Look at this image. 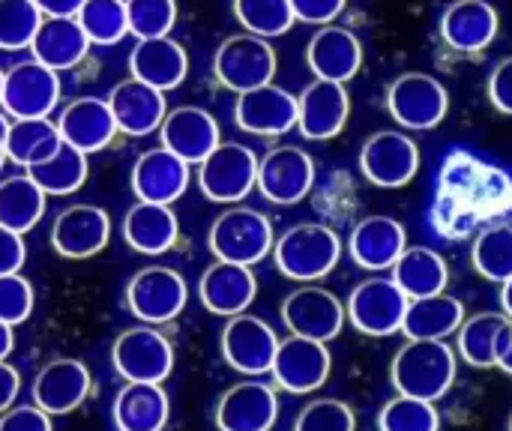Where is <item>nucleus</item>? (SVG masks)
<instances>
[{
    "mask_svg": "<svg viewBox=\"0 0 512 431\" xmlns=\"http://www.w3.org/2000/svg\"><path fill=\"white\" fill-rule=\"evenodd\" d=\"M459 375L456 348L444 339H408L390 366V378L396 393L441 402Z\"/></svg>",
    "mask_w": 512,
    "mask_h": 431,
    "instance_id": "f257e3e1",
    "label": "nucleus"
},
{
    "mask_svg": "<svg viewBox=\"0 0 512 431\" xmlns=\"http://www.w3.org/2000/svg\"><path fill=\"white\" fill-rule=\"evenodd\" d=\"M273 258L282 276L300 285L321 282L342 258V240L321 222H300L273 243Z\"/></svg>",
    "mask_w": 512,
    "mask_h": 431,
    "instance_id": "f03ea898",
    "label": "nucleus"
},
{
    "mask_svg": "<svg viewBox=\"0 0 512 431\" xmlns=\"http://www.w3.org/2000/svg\"><path fill=\"white\" fill-rule=\"evenodd\" d=\"M273 225L264 213L252 207H228L216 222L210 225L207 246L216 255V261H231L252 267L264 261L273 252Z\"/></svg>",
    "mask_w": 512,
    "mask_h": 431,
    "instance_id": "7ed1b4c3",
    "label": "nucleus"
},
{
    "mask_svg": "<svg viewBox=\"0 0 512 431\" xmlns=\"http://www.w3.org/2000/svg\"><path fill=\"white\" fill-rule=\"evenodd\" d=\"M408 303H411L408 294L393 282V276H372L351 291L345 315L357 333L372 339H387L402 333Z\"/></svg>",
    "mask_w": 512,
    "mask_h": 431,
    "instance_id": "20e7f679",
    "label": "nucleus"
},
{
    "mask_svg": "<svg viewBox=\"0 0 512 431\" xmlns=\"http://www.w3.org/2000/svg\"><path fill=\"white\" fill-rule=\"evenodd\" d=\"M387 111L399 126L411 132H429L444 123L450 111V93L429 72H405L387 87Z\"/></svg>",
    "mask_w": 512,
    "mask_h": 431,
    "instance_id": "39448f33",
    "label": "nucleus"
},
{
    "mask_svg": "<svg viewBox=\"0 0 512 431\" xmlns=\"http://www.w3.org/2000/svg\"><path fill=\"white\" fill-rule=\"evenodd\" d=\"M213 72L222 87L234 93H246L264 87L276 75V51L267 39L255 33L228 36L213 57Z\"/></svg>",
    "mask_w": 512,
    "mask_h": 431,
    "instance_id": "423d86ee",
    "label": "nucleus"
},
{
    "mask_svg": "<svg viewBox=\"0 0 512 431\" xmlns=\"http://www.w3.org/2000/svg\"><path fill=\"white\" fill-rule=\"evenodd\" d=\"M258 183V156L246 144H216V150L198 162V189L216 204H240Z\"/></svg>",
    "mask_w": 512,
    "mask_h": 431,
    "instance_id": "0eeeda50",
    "label": "nucleus"
},
{
    "mask_svg": "<svg viewBox=\"0 0 512 431\" xmlns=\"http://www.w3.org/2000/svg\"><path fill=\"white\" fill-rule=\"evenodd\" d=\"M111 363L123 381L162 384L174 372V348L159 330L141 324L117 336L111 348Z\"/></svg>",
    "mask_w": 512,
    "mask_h": 431,
    "instance_id": "6e6552de",
    "label": "nucleus"
},
{
    "mask_svg": "<svg viewBox=\"0 0 512 431\" xmlns=\"http://www.w3.org/2000/svg\"><path fill=\"white\" fill-rule=\"evenodd\" d=\"M360 171L378 189H402L420 171V147L399 129H381L360 150Z\"/></svg>",
    "mask_w": 512,
    "mask_h": 431,
    "instance_id": "1a4fd4ad",
    "label": "nucleus"
},
{
    "mask_svg": "<svg viewBox=\"0 0 512 431\" xmlns=\"http://www.w3.org/2000/svg\"><path fill=\"white\" fill-rule=\"evenodd\" d=\"M189 300L186 279L171 267H144L126 285V306L144 324L174 321Z\"/></svg>",
    "mask_w": 512,
    "mask_h": 431,
    "instance_id": "9d476101",
    "label": "nucleus"
},
{
    "mask_svg": "<svg viewBox=\"0 0 512 431\" xmlns=\"http://www.w3.org/2000/svg\"><path fill=\"white\" fill-rule=\"evenodd\" d=\"M60 102V78L39 60L15 63L3 72V96L0 108L9 120L24 117H48Z\"/></svg>",
    "mask_w": 512,
    "mask_h": 431,
    "instance_id": "9b49d317",
    "label": "nucleus"
},
{
    "mask_svg": "<svg viewBox=\"0 0 512 431\" xmlns=\"http://www.w3.org/2000/svg\"><path fill=\"white\" fill-rule=\"evenodd\" d=\"M330 369H333V357H330L327 342H315V339H303L291 333L279 339L270 375L282 390L294 396H306L327 384Z\"/></svg>",
    "mask_w": 512,
    "mask_h": 431,
    "instance_id": "f8f14e48",
    "label": "nucleus"
},
{
    "mask_svg": "<svg viewBox=\"0 0 512 431\" xmlns=\"http://www.w3.org/2000/svg\"><path fill=\"white\" fill-rule=\"evenodd\" d=\"M315 186V162L303 147H273L258 159V183L255 189L279 207L300 204Z\"/></svg>",
    "mask_w": 512,
    "mask_h": 431,
    "instance_id": "ddd939ff",
    "label": "nucleus"
},
{
    "mask_svg": "<svg viewBox=\"0 0 512 431\" xmlns=\"http://www.w3.org/2000/svg\"><path fill=\"white\" fill-rule=\"evenodd\" d=\"M282 321H285L288 333H294V336L315 339V342H333L345 330L348 315H345V303L333 291L318 288L312 282L285 297Z\"/></svg>",
    "mask_w": 512,
    "mask_h": 431,
    "instance_id": "4468645a",
    "label": "nucleus"
},
{
    "mask_svg": "<svg viewBox=\"0 0 512 431\" xmlns=\"http://www.w3.org/2000/svg\"><path fill=\"white\" fill-rule=\"evenodd\" d=\"M279 348V336L273 333V327L255 315H234L228 318L225 330H222V357L225 363L249 378H261L270 372L273 357Z\"/></svg>",
    "mask_w": 512,
    "mask_h": 431,
    "instance_id": "2eb2a0df",
    "label": "nucleus"
},
{
    "mask_svg": "<svg viewBox=\"0 0 512 431\" xmlns=\"http://www.w3.org/2000/svg\"><path fill=\"white\" fill-rule=\"evenodd\" d=\"M351 117V96L348 87L339 81L315 78L297 96V129L309 141H330L336 138Z\"/></svg>",
    "mask_w": 512,
    "mask_h": 431,
    "instance_id": "dca6fc26",
    "label": "nucleus"
},
{
    "mask_svg": "<svg viewBox=\"0 0 512 431\" xmlns=\"http://www.w3.org/2000/svg\"><path fill=\"white\" fill-rule=\"evenodd\" d=\"M279 420L276 390L258 378L228 387L216 405L219 431H270Z\"/></svg>",
    "mask_w": 512,
    "mask_h": 431,
    "instance_id": "f3484780",
    "label": "nucleus"
},
{
    "mask_svg": "<svg viewBox=\"0 0 512 431\" xmlns=\"http://www.w3.org/2000/svg\"><path fill=\"white\" fill-rule=\"evenodd\" d=\"M111 240V219L102 207L75 204L66 207L51 225V246L60 258L87 261L99 255Z\"/></svg>",
    "mask_w": 512,
    "mask_h": 431,
    "instance_id": "a211bd4d",
    "label": "nucleus"
},
{
    "mask_svg": "<svg viewBox=\"0 0 512 431\" xmlns=\"http://www.w3.org/2000/svg\"><path fill=\"white\" fill-rule=\"evenodd\" d=\"M234 120L243 132L276 138L297 126V96L273 81L246 93H237Z\"/></svg>",
    "mask_w": 512,
    "mask_h": 431,
    "instance_id": "6ab92c4d",
    "label": "nucleus"
},
{
    "mask_svg": "<svg viewBox=\"0 0 512 431\" xmlns=\"http://www.w3.org/2000/svg\"><path fill=\"white\" fill-rule=\"evenodd\" d=\"M498 9L489 0H453L441 15V39L456 54H480L498 39Z\"/></svg>",
    "mask_w": 512,
    "mask_h": 431,
    "instance_id": "aec40b11",
    "label": "nucleus"
},
{
    "mask_svg": "<svg viewBox=\"0 0 512 431\" xmlns=\"http://www.w3.org/2000/svg\"><path fill=\"white\" fill-rule=\"evenodd\" d=\"M159 135H162L165 150L180 156L186 165H198L216 150L219 123L210 111H204L198 105H180L165 114Z\"/></svg>",
    "mask_w": 512,
    "mask_h": 431,
    "instance_id": "412c9836",
    "label": "nucleus"
},
{
    "mask_svg": "<svg viewBox=\"0 0 512 431\" xmlns=\"http://www.w3.org/2000/svg\"><path fill=\"white\" fill-rule=\"evenodd\" d=\"M408 249L405 225L393 216H366L348 237V255L360 270L384 273Z\"/></svg>",
    "mask_w": 512,
    "mask_h": 431,
    "instance_id": "4be33fe9",
    "label": "nucleus"
},
{
    "mask_svg": "<svg viewBox=\"0 0 512 431\" xmlns=\"http://www.w3.org/2000/svg\"><path fill=\"white\" fill-rule=\"evenodd\" d=\"M90 396V372L81 360L60 357L45 363L33 378V405L45 414H69Z\"/></svg>",
    "mask_w": 512,
    "mask_h": 431,
    "instance_id": "5701e85b",
    "label": "nucleus"
},
{
    "mask_svg": "<svg viewBox=\"0 0 512 431\" xmlns=\"http://www.w3.org/2000/svg\"><path fill=\"white\" fill-rule=\"evenodd\" d=\"M306 60L315 78L348 84L363 66V42L342 24H324L306 45Z\"/></svg>",
    "mask_w": 512,
    "mask_h": 431,
    "instance_id": "b1692460",
    "label": "nucleus"
},
{
    "mask_svg": "<svg viewBox=\"0 0 512 431\" xmlns=\"http://www.w3.org/2000/svg\"><path fill=\"white\" fill-rule=\"evenodd\" d=\"M255 294H258V282L252 267L231 264V261L210 264L198 282V297L204 309L222 318L243 315L255 303Z\"/></svg>",
    "mask_w": 512,
    "mask_h": 431,
    "instance_id": "393cba45",
    "label": "nucleus"
},
{
    "mask_svg": "<svg viewBox=\"0 0 512 431\" xmlns=\"http://www.w3.org/2000/svg\"><path fill=\"white\" fill-rule=\"evenodd\" d=\"M57 132L66 144H72L87 156L105 150L117 135V123L108 108V99H96V96L72 99L57 117Z\"/></svg>",
    "mask_w": 512,
    "mask_h": 431,
    "instance_id": "a878e982",
    "label": "nucleus"
},
{
    "mask_svg": "<svg viewBox=\"0 0 512 431\" xmlns=\"http://www.w3.org/2000/svg\"><path fill=\"white\" fill-rule=\"evenodd\" d=\"M189 168L180 156L165 147H153L135 159L132 168V192L138 201L174 204L189 189Z\"/></svg>",
    "mask_w": 512,
    "mask_h": 431,
    "instance_id": "bb28decb",
    "label": "nucleus"
},
{
    "mask_svg": "<svg viewBox=\"0 0 512 431\" xmlns=\"http://www.w3.org/2000/svg\"><path fill=\"white\" fill-rule=\"evenodd\" d=\"M108 108L114 114L117 132L126 135H150L162 126L168 108H165V93L138 81V78H126L120 81L111 93H108Z\"/></svg>",
    "mask_w": 512,
    "mask_h": 431,
    "instance_id": "cd10ccee",
    "label": "nucleus"
},
{
    "mask_svg": "<svg viewBox=\"0 0 512 431\" xmlns=\"http://www.w3.org/2000/svg\"><path fill=\"white\" fill-rule=\"evenodd\" d=\"M129 72L132 78L168 93L186 81L189 57H186V48L174 42L171 36L138 39V45L129 54Z\"/></svg>",
    "mask_w": 512,
    "mask_h": 431,
    "instance_id": "c85d7f7f",
    "label": "nucleus"
},
{
    "mask_svg": "<svg viewBox=\"0 0 512 431\" xmlns=\"http://www.w3.org/2000/svg\"><path fill=\"white\" fill-rule=\"evenodd\" d=\"M30 51H33V60L45 63L54 72H63V69L78 66L87 57L90 39L81 30L78 18H48V15H42V24H39L36 36L30 42Z\"/></svg>",
    "mask_w": 512,
    "mask_h": 431,
    "instance_id": "c756f323",
    "label": "nucleus"
},
{
    "mask_svg": "<svg viewBox=\"0 0 512 431\" xmlns=\"http://www.w3.org/2000/svg\"><path fill=\"white\" fill-rule=\"evenodd\" d=\"M177 234L180 225L171 204L138 201L123 219V240L141 255H165L168 249H174Z\"/></svg>",
    "mask_w": 512,
    "mask_h": 431,
    "instance_id": "7c9ffc66",
    "label": "nucleus"
},
{
    "mask_svg": "<svg viewBox=\"0 0 512 431\" xmlns=\"http://www.w3.org/2000/svg\"><path fill=\"white\" fill-rule=\"evenodd\" d=\"M111 414L117 431H162L168 426L171 402L162 384L126 381V387L114 396Z\"/></svg>",
    "mask_w": 512,
    "mask_h": 431,
    "instance_id": "2f4dec72",
    "label": "nucleus"
},
{
    "mask_svg": "<svg viewBox=\"0 0 512 431\" xmlns=\"http://www.w3.org/2000/svg\"><path fill=\"white\" fill-rule=\"evenodd\" d=\"M468 318L465 306L459 297L441 291L432 297H420L408 303L405 321H402V336L405 339H450Z\"/></svg>",
    "mask_w": 512,
    "mask_h": 431,
    "instance_id": "473e14b6",
    "label": "nucleus"
},
{
    "mask_svg": "<svg viewBox=\"0 0 512 431\" xmlns=\"http://www.w3.org/2000/svg\"><path fill=\"white\" fill-rule=\"evenodd\" d=\"M390 276L408 294V300H420V297L447 291L450 267H447L444 255L429 246H408L399 255V261L390 267Z\"/></svg>",
    "mask_w": 512,
    "mask_h": 431,
    "instance_id": "72a5a7b5",
    "label": "nucleus"
},
{
    "mask_svg": "<svg viewBox=\"0 0 512 431\" xmlns=\"http://www.w3.org/2000/svg\"><path fill=\"white\" fill-rule=\"evenodd\" d=\"M63 144L57 123H51L48 117H24V120H9V132H6V159L21 165V168H33L45 159H51L57 153V147Z\"/></svg>",
    "mask_w": 512,
    "mask_h": 431,
    "instance_id": "f704fd0d",
    "label": "nucleus"
},
{
    "mask_svg": "<svg viewBox=\"0 0 512 431\" xmlns=\"http://www.w3.org/2000/svg\"><path fill=\"white\" fill-rule=\"evenodd\" d=\"M510 318L504 312H477L456 330V354L474 369H492L498 360V345Z\"/></svg>",
    "mask_w": 512,
    "mask_h": 431,
    "instance_id": "c9c22d12",
    "label": "nucleus"
},
{
    "mask_svg": "<svg viewBox=\"0 0 512 431\" xmlns=\"http://www.w3.org/2000/svg\"><path fill=\"white\" fill-rule=\"evenodd\" d=\"M45 198L48 195L27 174L0 180V225L24 237L45 216Z\"/></svg>",
    "mask_w": 512,
    "mask_h": 431,
    "instance_id": "e433bc0d",
    "label": "nucleus"
},
{
    "mask_svg": "<svg viewBox=\"0 0 512 431\" xmlns=\"http://www.w3.org/2000/svg\"><path fill=\"white\" fill-rule=\"evenodd\" d=\"M27 177L45 195H72L87 180V153H81V150H75L72 144L63 141L51 159L27 168Z\"/></svg>",
    "mask_w": 512,
    "mask_h": 431,
    "instance_id": "4c0bfd02",
    "label": "nucleus"
},
{
    "mask_svg": "<svg viewBox=\"0 0 512 431\" xmlns=\"http://www.w3.org/2000/svg\"><path fill=\"white\" fill-rule=\"evenodd\" d=\"M471 264L489 282L504 285L507 279H512V225L501 222V225L483 228L474 237Z\"/></svg>",
    "mask_w": 512,
    "mask_h": 431,
    "instance_id": "58836bf2",
    "label": "nucleus"
},
{
    "mask_svg": "<svg viewBox=\"0 0 512 431\" xmlns=\"http://www.w3.org/2000/svg\"><path fill=\"white\" fill-rule=\"evenodd\" d=\"M75 18L90 45H117L129 33L126 0H84Z\"/></svg>",
    "mask_w": 512,
    "mask_h": 431,
    "instance_id": "ea45409f",
    "label": "nucleus"
},
{
    "mask_svg": "<svg viewBox=\"0 0 512 431\" xmlns=\"http://www.w3.org/2000/svg\"><path fill=\"white\" fill-rule=\"evenodd\" d=\"M234 15L246 27V33H255L261 39L282 36L297 21L288 0H234Z\"/></svg>",
    "mask_w": 512,
    "mask_h": 431,
    "instance_id": "a19ab883",
    "label": "nucleus"
},
{
    "mask_svg": "<svg viewBox=\"0 0 512 431\" xmlns=\"http://www.w3.org/2000/svg\"><path fill=\"white\" fill-rule=\"evenodd\" d=\"M378 431H441V414L435 402L399 393L381 408Z\"/></svg>",
    "mask_w": 512,
    "mask_h": 431,
    "instance_id": "79ce46f5",
    "label": "nucleus"
},
{
    "mask_svg": "<svg viewBox=\"0 0 512 431\" xmlns=\"http://www.w3.org/2000/svg\"><path fill=\"white\" fill-rule=\"evenodd\" d=\"M39 24L42 12L33 0H0V51L30 48Z\"/></svg>",
    "mask_w": 512,
    "mask_h": 431,
    "instance_id": "37998d69",
    "label": "nucleus"
},
{
    "mask_svg": "<svg viewBox=\"0 0 512 431\" xmlns=\"http://www.w3.org/2000/svg\"><path fill=\"white\" fill-rule=\"evenodd\" d=\"M126 21L138 39L168 36L177 21V0H126Z\"/></svg>",
    "mask_w": 512,
    "mask_h": 431,
    "instance_id": "c03bdc74",
    "label": "nucleus"
},
{
    "mask_svg": "<svg viewBox=\"0 0 512 431\" xmlns=\"http://www.w3.org/2000/svg\"><path fill=\"white\" fill-rule=\"evenodd\" d=\"M294 431H357V417L339 399H315L297 414Z\"/></svg>",
    "mask_w": 512,
    "mask_h": 431,
    "instance_id": "a18cd8bd",
    "label": "nucleus"
},
{
    "mask_svg": "<svg viewBox=\"0 0 512 431\" xmlns=\"http://www.w3.org/2000/svg\"><path fill=\"white\" fill-rule=\"evenodd\" d=\"M33 312V285L21 273L0 276V321L15 327L24 324Z\"/></svg>",
    "mask_w": 512,
    "mask_h": 431,
    "instance_id": "49530a36",
    "label": "nucleus"
},
{
    "mask_svg": "<svg viewBox=\"0 0 512 431\" xmlns=\"http://www.w3.org/2000/svg\"><path fill=\"white\" fill-rule=\"evenodd\" d=\"M0 431H54L51 414L36 405H12L0 414Z\"/></svg>",
    "mask_w": 512,
    "mask_h": 431,
    "instance_id": "de8ad7c7",
    "label": "nucleus"
},
{
    "mask_svg": "<svg viewBox=\"0 0 512 431\" xmlns=\"http://www.w3.org/2000/svg\"><path fill=\"white\" fill-rule=\"evenodd\" d=\"M288 3H291L297 21L321 24V27L333 24L345 12V6H348V0H288Z\"/></svg>",
    "mask_w": 512,
    "mask_h": 431,
    "instance_id": "09e8293b",
    "label": "nucleus"
},
{
    "mask_svg": "<svg viewBox=\"0 0 512 431\" xmlns=\"http://www.w3.org/2000/svg\"><path fill=\"white\" fill-rule=\"evenodd\" d=\"M489 102L495 105V111L512 117V57H504L492 75H489Z\"/></svg>",
    "mask_w": 512,
    "mask_h": 431,
    "instance_id": "8fccbe9b",
    "label": "nucleus"
},
{
    "mask_svg": "<svg viewBox=\"0 0 512 431\" xmlns=\"http://www.w3.org/2000/svg\"><path fill=\"white\" fill-rule=\"evenodd\" d=\"M24 261H27L24 237L0 225V276H6V273H21Z\"/></svg>",
    "mask_w": 512,
    "mask_h": 431,
    "instance_id": "3c124183",
    "label": "nucleus"
},
{
    "mask_svg": "<svg viewBox=\"0 0 512 431\" xmlns=\"http://www.w3.org/2000/svg\"><path fill=\"white\" fill-rule=\"evenodd\" d=\"M18 390H21V378H18V372L3 360V363H0V414L9 411V408L15 405Z\"/></svg>",
    "mask_w": 512,
    "mask_h": 431,
    "instance_id": "603ef678",
    "label": "nucleus"
},
{
    "mask_svg": "<svg viewBox=\"0 0 512 431\" xmlns=\"http://www.w3.org/2000/svg\"><path fill=\"white\" fill-rule=\"evenodd\" d=\"M36 9L48 18H75L84 0H33Z\"/></svg>",
    "mask_w": 512,
    "mask_h": 431,
    "instance_id": "864d4df0",
    "label": "nucleus"
},
{
    "mask_svg": "<svg viewBox=\"0 0 512 431\" xmlns=\"http://www.w3.org/2000/svg\"><path fill=\"white\" fill-rule=\"evenodd\" d=\"M495 369H501L504 375L512 378V321L507 324L504 336H501V345H498V360H495Z\"/></svg>",
    "mask_w": 512,
    "mask_h": 431,
    "instance_id": "5fc2aeb1",
    "label": "nucleus"
},
{
    "mask_svg": "<svg viewBox=\"0 0 512 431\" xmlns=\"http://www.w3.org/2000/svg\"><path fill=\"white\" fill-rule=\"evenodd\" d=\"M12 348H15V336H12V327L9 324H3L0 321V363L12 354Z\"/></svg>",
    "mask_w": 512,
    "mask_h": 431,
    "instance_id": "6e6d98bb",
    "label": "nucleus"
},
{
    "mask_svg": "<svg viewBox=\"0 0 512 431\" xmlns=\"http://www.w3.org/2000/svg\"><path fill=\"white\" fill-rule=\"evenodd\" d=\"M501 312L512 321V279L501 285Z\"/></svg>",
    "mask_w": 512,
    "mask_h": 431,
    "instance_id": "4d7b16f0",
    "label": "nucleus"
},
{
    "mask_svg": "<svg viewBox=\"0 0 512 431\" xmlns=\"http://www.w3.org/2000/svg\"><path fill=\"white\" fill-rule=\"evenodd\" d=\"M6 132H9V114L0 108V138L6 141Z\"/></svg>",
    "mask_w": 512,
    "mask_h": 431,
    "instance_id": "13d9d810",
    "label": "nucleus"
},
{
    "mask_svg": "<svg viewBox=\"0 0 512 431\" xmlns=\"http://www.w3.org/2000/svg\"><path fill=\"white\" fill-rule=\"evenodd\" d=\"M6 162H9V159H6V150H0V168H3Z\"/></svg>",
    "mask_w": 512,
    "mask_h": 431,
    "instance_id": "bf43d9fd",
    "label": "nucleus"
},
{
    "mask_svg": "<svg viewBox=\"0 0 512 431\" xmlns=\"http://www.w3.org/2000/svg\"><path fill=\"white\" fill-rule=\"evenodd\" d=\"M0 96H3V69H0Z\"/></svg>",
    "mask_w": 512,
    "mask_h": 431,
    "instance_id": "052dcab7",
    "label": "nucleus"
},
{
    "mask_svg": "<svg viewBox=\"0 0 512 431\" xmlns=\"http://www.w3.org/2000/svg\"><path fill=\"white\" fill-rule=\"evenodd\" d=\"M510 431H512V417H510Z\"/></svg>",
    "mask_w": 512,
    "mask_h": 431,
    "instance_id": "680f3d73",
    "label": "nucleus"
}]
</instances>
